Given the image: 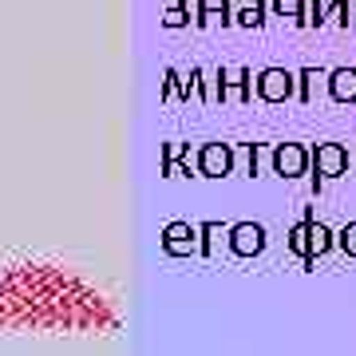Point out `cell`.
I'll list each match as a JSON object with an SVG mask.
<instances>
[{
  "label": "cell",
  "mask_w": 356,
  "mask_h": 356,
  "mask_svg": "<svg viewBox=\"0 0 356 356\" xmlns=\"http://www.w3.org/2000/svg\"><path fill=\"white\" fill-rule=\"evenodd\" d=\"M115 309L56 266H13L0 277V329H76L111 332Z\"/></svg>",
  "instance_id": "obj_1"
},
{
  "label": "cell",
  "mask_w": 356,
  "mask_h": 356,
  "mask_svg": "<svg viewBox=\"0 0 356 356\" xmlns=\"http://www.w3.org/2000/svg\"><path fill=\"white\" fill-rule=\"evenodd\" d=\"M309 170H313V194H321L325 178L348 175V147L344 143H313L309 147Z\"/></svg>",
  "instance_id": "obj_2"
},
{
  "label": "cell",
  "mask_w": 356,
  "mask_h": 356,
  "mask_svg": "<svg viewBox=\"0 0 356 356\" xmlns=\"http://www.w3.org/2000/svg\"><path fill=\"white\" fill-rule=\"evenodd\" d=\"M214 76V103H226V99H238V103H250L254 99V72L250 67H218L210 72Z\"/></svg>",
  "instance_id": "obj_3"
},
{
  "label": "cell",
  "mask_w": 356,
  "mask_h": 356,
  "mask_svg": "<svg viewBox=\"0 0 356 356\" xmlns=\"http://www.w3.org/2000/svg\"><path fill=\"white\" fill-rule=\"evenodd\" d=\"M254 95L261 103H289L297 99V76L285 67H261L254 76Z\"/></svg>",
  "instance_id": "obj_4"
},
{
  "label": "cell",
  "mask_w": 356,
  "mask_h": 356,
  "mask_svg": "<svg viewBox=\"0 0 356 356\" xmlns=\"http://www.w3.org/2000/svg\"><path fill=\"white\" fill-rule=\"evenodd\" d=\"M234 163H238V151L229 143H202L198 147V159H194V166H198L202 178H229L234 175Z\"/></svg>",
  "instance_id": "obj_5"
},
{
  "label": "cell",
  "mask_w": 356,
  "mask_h": 356,
  "mask_svg": "<svg viewBox=\"0 0 356 356\" xmlns=\"http://www.w3.org/2000/svg\"><path fill=\"white\" fill-rule=\"evenodd\" d=\"M269 163H273V175L301 178L309 175V147L305 143H277V147H269Z\"/></svg>",
  "instance_id": "obj_6"
},
{
  "label": "cell",
  "mask_w": 356,
  "mask_h": 356,
  "mask_svg": "<svg viewBox=\"0 0 356 356\" xmlns=\"http://www.w3.org/2000/svg\"><path fill=\"white\" fill-rule=\"evenodd\" d=\"M226 242L238 257H257L266 250V226L261 222H238L226 229Z\"/></svg>",
  "instance_id": "obj_7"
},
{
  "label": "cell",
  "mask_w": 356,
  "mask_h": 356,
  "mask_svg": "<svg viewBox=\"0 0 356 356\" xmlns=\"http://www.w3.org/2000/svg\"><path fill=\"white\" fill-rule=\"evenodd\" d=\"M163 250L170 257H198V226H191V222H170L163 229Z\"/></svg>",
  "instance_id": "obj_8"
},
{
  "label": "cell",
  "mask_w": 356,
  "mask_h": 356,
  "mask_svg": "<svg viewBox=\"0 0 356 356\" xmlns=\"http://www.w3.org/2000/svg\"><path fill=\"white\" fill-rule=\"evenodd\" d=\"M194 24L198 28H206V24L229 28L234 24V0H194Z\"/></svg>",
  "instance_id": "obj_9"
},
{
  "label": "cell",
  "mask_w": 356,
  "mask_h": 356,
  "mask_svg": "<svg viewBox=\"0 0 356 356\" xmlns=\"http://www.w3.org/2000/svg\"><path fill=\"white\" fill-rule=\"evenodd\" d=\"M337 245V234H332L325 222H317V214L309 218V257H305V269L317 266V257H325Z\"/></svg>",
  "instance_id": "obj_10"
},
{
  "label": "cell",
  "mask_w": 356,
  "mask_h": 356,
  "mask_svg": "<svg viewBox=\"0 0 356 356\" xmlns=\"http://www.w3.org/2000/svg\"><path fill=\"white\" fill-rule=\"evenodd\" d=\"M325 88L332 103H356V67H332Z\"/></svg>",
  "instance_id": "obj_11"
},
{
  "label": "cell",
  "mask_w": 356,
  "mask_h": 356,
  "mask_svg": "<svg viewBox=\"0 0 356 356\" xmlns=\"http://www.w3.org/2000/svg\"><path fill=\"white\" fill-rule=\"evenodd\" d=\"M269 0H234V24L242 28H266Z\"/></svg>",
  "instance_id": "obj_12"
},
{
  "label": "cell",
  "mask_w": 356,
  "mask_h": 356,
  "mask_svg": "<svg viewBox=\"0 0 356 356\" xmlns=\"http://www.w3.org/2000/svg\"><path fill=\"white\" fill-rule=\"evenodd\" d=\"M325 79H329L325 67H301L297 72V103H313V95H317V88Z\"/></svg>",
  "instance_id": "obj_13"
},
{
  "label": "cell",
  "mask_w": 356,
  "mask_h": 356,
  "mask_svg": "<svg viewBox=\"0 0 356 356\" xmlns=\"http://www.w3.org/2000/svg\"><path fill=\"white\" fill-rule=\"evenodd\" d=\"M186 151H191V143H166V147H163V175H166V178L191 175V163H186V166L178 163Z\"/></svg>",
  "instance_id": "obj_14"
},
{
  "label": "cell",
  "mask_w": 356,
  "mask_h": 356,
  "mask_svg": "<svg viewBox=\"0 0 356 356\" xmlns=\"http://www.w3.org/2000/svg\"><path fill=\"white\" fill-rule=\"evenodd\" d=\"M297 28H321L325 24V0H297Z\"/></svg>",
  "instance_id": "obj_15"
},
{
  "label": "cell",
  "mask_w": 356,
  "mask_h": 356,
  "mask_svg": "<svg viewBox=\"0 0 356 356\" xmlns=\"http://www.w3.org/2000/svg\"><path fill=\"white\" fill-rule=\"evenodd\" d=\"M163 4H166V16H163L166 28H186L194 20L191 16V0H163Z\"/></svg>",
  "instance_id": "obj_16"
},
{
  "label": "cell",
  "mask_w": 356,
  "mask_h": 356,
  "mask_svg": "<svg viewBox=\"0 0 356 356\" xmlns=\"http://www.w3.org/2000/svg\"><path fill=\"white\" fill-rule=\"evenodd\" d=\"M309 218H313V210H305V218H301V222L289 229V250L301 257V261L309 257Z\"/></svg>",
  "instance_id": "obj_17"
},
{
  "label": "cell",
  "mask_w": 356,
  "mask_h": 356,
  "mask_svg": "<svg viewBox=\"0 0 356 356\" xmlns=\"http://www.w3.org/2000/svg\"><path fill=\"white\" fill-rule=\"evenodd\" d=\"M226 229H222V222H202L198 226V257H210L214 254V245H218V238H222Z\"/></svg>",
  "instance_id": "obj_18"
},
{
  "label": "cell",
  "mask_w": 356,
  "mask_h": 356,
  "mask_svg": "<svg viewBox=\"0 0 356 356\" xmlns=\"http://www.w3.org/2000/svg\"><path fill=\"white\" fill-rule=\"evenodd\" d=\"M348 8H353V0H325V20H332L337 28H348Z\"/></svg>",
  "instance_id": "obj_19"
},
{
  "label": "cell",
  "mask_w": 356,
  "mask_h": 356,
  "mask_svg": "<svg viewBox=\"0 0 356 356\" xmlns=\"http://www.w3.org/2000/svg\"><path fill=\"white\" fill-rule=\"evenodd\" d=\"M242 151H245V175H250V178H257V170H261V154H266V147H261V143H245Z\"/></svg>",
  "instance_id": "obj_20"
},
{
  "label": "cell",
  "mask_w": 356,
  "mask_h": 356,
  "mask_svg": "<svg viewBox=\"0 0 356 356\" xmlns=\"http://www.w3.org/2000/svg\"><path fill=\"white\" fill-rule=\"evenodd\" d=\"M337 245L344 250V257H356V222H348V226L337 234Z\"/></svg>",
  "instance_id": "obj_21"
},
{
  "label": "cell",
  "mask_w": 356,
  "mask_h": 356,
  "mask_svg": "<svg viewBox=\"0 0 356 356\" xmlns=\"http://www.w3.org/2000/svg\"><path fill=\"white\" fill-rule=\"evenodd\" d=\"M178 72L175 67H166V79H163V103H170V99H178Z\"/></svg>",
  "instance_id": "obj_22"
},
{
  "label": "cell",
  "mask_w": 356,
  "mask_h": 356,
  "mask_svg": "<svg viewBox=\"0 0 356 356\" xmlns=\"http://www.w3.org/2000/svg\"><path fill=\"white\" fill-rule=\"evenodd\" d=\"M269 8H273L277 16H285V13L297 16V0H269Z\"/></svg>",
  "instance_id": "obj_23"
},
{
  "label": "cell",
  "mask_w": 356,
  "mask_h": 356,
  "mask_svg": "<svg viewBox=\"0 0 356 356\" xmlns=\"http://www.w3.org/2000/svg\"><path fill=\"white\" fill-rule=\"evenodd\" d=\"M353 159H356V147H353ZM353 175H356V170H353Z\"/></svg>",
  "instance_id": "obj_24"
}]
</instances>
